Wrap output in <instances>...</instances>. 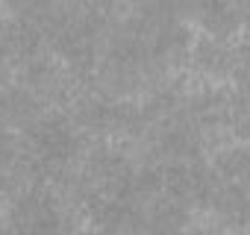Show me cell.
Masks as SVG:
<instances>
[{
    "label": "cell",
    "mask_w": 250,
    "mask_h": 235,
    "mask_svg": "<svg viewBox=\"0 0 250 235\" xmlns=\"http://www.w3.org/2000/svg\"><path fill=\"white\" fill-rule=\"evenodd\" d=\"M21 153H24V165H30L39 174L53 176V174L68 171L80 159L83 138L68 118L42 115L30 121L27 136L21 141Z\"/></svg>",
    "instance_id": "cell-1"
},
{
    "label": "cell",
    "mask_w": 250,
    "mask_h": 235,
    "mask_svg": "<svg viewBox=\"0 0 250 235\" xmlns=\"http://www.w3.org/2000/svg\"><path fill=\"white\" fill-rule=\"evenodd\" d=\"M3 235H74V229L59 200L44 188H33L12 203Z\"/></svg>",
    "instance_id": "cell-2"
},
{
    "label": "cell",
    "mask_w": 250,
    "mask_h": 235,
    "mask_svg": "<svg viewBox=\"0 0 250 235\" xmlns=\"http://www.w3.org/2000/svg\"><path fill=\"white\" fill-rule=\"evenodd\" d=\"M18 165H24L21 141H15V138L6 136V133H0V191H3V188L12 182Z\"/></svg>",
    "instance_id": "cell-3"
},
{
    "label": "cell",
    "mask_w": 250,
    "mask_h": 235,
    "mask_svg": "<svg viewBox=\"0 0 250 235\" xmlns=\"http://www.w3.org/2000/svg\"><path fill=\"white\" fill-rule=\"evenodd\" d=\"M9 47H6V41H0V79L6 77V68H9Z\"/></svg>",
    "instance_id": "cell-4"
}]
</instances>
